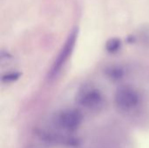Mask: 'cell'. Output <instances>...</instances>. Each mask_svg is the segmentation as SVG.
Here are the masks:
<instances>
[{"instance_id":"6","label":"cell","mask_w":149,"mask_h":148,"mask_svg":"<svg viewBox=\"0 0 149 148\" xmlns=\"http://www.w3.org/2000/svg\"><path fill=\"white\" fill-rule=\"evenodd\" d=\"M19 77V74L18 73H10V74H7L6 76L3 77V81L6 80V81H13L15 79H17V78Z\"/></svg>"},{"instance_id":"1","label":"cell","mask_w":149,"mask_h":148,"mask_svg":"<svg viewBox=\"0 0 149 148\" xmlns=\"http://www.w3.org/2000/svg\"><path fill=\"white\" fill-rule=\"evenodd\" d=\"M52 121L56 129L65 133H70L81 126L83 116L79 110L63 109L53 115Z\"/></svg>"},{"instance_id":"4","label":"cell","mask_w":149,"mask_h":148,"mask_svg":"<svg viewBox=\"0 0 149 148\" xmlns=\"http://www.w3.org/2000/svg\"><path fill=\"white\" fill-rule=\"evenodd\" d=\"M114 102L119 110L129 113L140 106L141 97L134 88L131 86H121L115 92Z\"/></svg>"},{"instance_id":"5","label":"cell","mask_w":149,"mask_h":148,"mask_svg":"<svg viewBox=\"0 0 149 148\" xmlns=\"http://www.w3.org/2000/svg\"><path fill=\"white\" fill-rule=\"evenodd\" d=\"M120 47H121V41L118 38H112L106 44V49L110 53H115L119 51Z\"/></svg>"},{"instance_id":"2","label":"cell","mask_w":149,"mask_h":148,"mask_svg":"<svg viewBox=\"0 0 149 148\" xmlns=\"http://www.w3.org/2000/svg\"><path fill=\"white\" fill-rule=\"evenodd\" d=\"M77 103L90 112H100L105 106V98L102 92L91 85H84L77 93Z\"/></svg>"},{"instance_id":"3","label":"cell","mask_w":149,"mask_h":148,"mask_svg":"<svg viewBox=\"0 0 149 148\" xmlns=\"http://www.w3.org/2000/svg\"><path fill=\"white\" fill-rule=\"evenodd\" d=\"M78 34H79V29L75 27L68 35L64 45L62 46L60 51L58 52L55 61L53 62V65L51 68L49 77L50 79L56 78L59 72H61L62 68H64L65 65L67 63L69 58L71 57L78 39Z\"/></svg>"}]
</instances>
